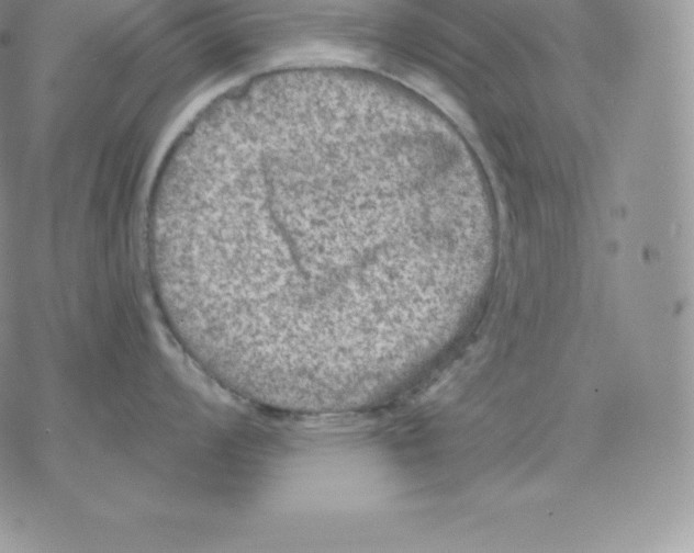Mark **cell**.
I'll list each match as a JSON object with an SVG mask.
<instances>
[{
	"label": "cell",
	"instance_id": "obj_1",
	"mask_svg": "<svg viewBox=\"0 0 694 553\" xmlns=\"http://www.w3.org/2000/svg\"><path fill=\"white\" fill-rule=\"evenodd\" d=\"M389 205L360 160L313 147L247 148L209 291L222 317L270 336L359 331L406 306Z\"/></svg>",
	"mask_w": 694,
	"mask_h": 553
}]
</instances>
